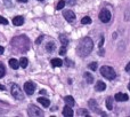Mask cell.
<instances>
[{
	"label": "cell",
	"instance_id": "1",
	"mask_svg": "<svg viewBox=\"0 0 130 117\" xmlns=\"http://www.w3.org/2000/svg\"><path fill=\"white\" fill-rule=\"evenodd\" d=\"M92 48H94V41H92L89 37H85V38H82L80 40V43H79L76 52H78L79 56L85 57L91 53Z\"/></svg>",
	"mask_w": 130,
	"mask_h": 117
},
{
	"label": "cell",
	"instance_id": "2",
	"mask_svg": "<svg viewBox=\"0 0 130 117\" xmlns=\"http://www.w3.org/2000/svg\"><path fill=\"white\" fill-rule=\"evenodd\" d=\"M101 74L103 77H105L106 79H110V80H112V79H114L117 77L114 69L111 67H107V65H104V67L101 68Z\"/></svg>",
	"mask_w": 130,
	"mask_h": 117
},
{
	"label": "cell",
	"instance_id": "3",
	"mask_svg": "<svg viewBox=\"0 0 130 117\" xmlns=\"http://www.w3.org/2000/svg\"><path fill=\"white\" fill-rule=\"evenodd\" d=\"M27 115L31 117H40L43 116V111L39 107L34 106V104H30L29 108H27Z\"/></svg>",
	"mask_w": 130,
	"mask_h": 117
},
{
	"label": "cell",
	"instance_id": "4",
	"mask_svg": "<svg viewBox=\"0 0 130 117\" xmlns=\"http://www.w3.org/2000/svg\"><path fill=\"white\" fill-rule=\"evenodd\" d=\"M11 95L16 100H24V94H23L22 90H21V87L17 84H13L11 85Z\"/></svg>",
	"mask_w": 130,
	"mask_h": 117
},
{
	"label": "cell",
	"instance_id": "5",
	"mask_svg": "<svg viewBox=\"0 0 130 117\" xmlns=\"http://www.w3.org/2000/svg\"><path fill=\"white\" fill-rule=\"evenodd\" d=\"M99 20L103 23H107L111 20V13L108 9H102L99 13Z\"/></svg>",
	"mask_w": 130,
	"mask_h": 117
},
{
	"label": "cell",
	"instance_id": "6",
	"mask_svg": "<svg viewBox=\"0 0 130 117\" xmlns=\"http://www.w3.org/2000/svg\"><path fill=\"white\" fill-rule=\"evenodd\" d=\"M24 91L27 95H32L36 91V84L33 81H26L24 84Z\"/></svg>",
	"mask_w": 130,
	"mask_h": 117
},
{
	"label": "cell",
	"instance_id": "7",
	"mask_svg": "<svg viewBox=\"0 0 130 117\" xmlns=\"http://www.w3.org/2000/svg\"><path fill=\"white\" fill-rule=\"evenodd\" d=\"M63 16H64L65 20L69 21V22H73V21L75 20V14H74L72 10H70V9H65V10H63Z\"/></svg>",
	"mask_w": 130,
	"mask_h": 117
},
{
	"label": "cell",
	"instance_id": "8",
	"mask_svg": "<svg viewBox=\"0 0 130 117\" xmlns=\"http://www.w3.org/2000/svg\"><path fill=\"white\" fill-rule=\"evenodd\" d=\"M114 99L119 102H122V101H128L129 97L127 94H124V93H117L115 97H114Z\"/></svg>",
	"mask_w": 130,
	"mask_h": 117
},
{
	"label": "cell",
	"instance_id": "9",
	"mask_svg": "<svg viewBox=\"0 0 130 117\" xmlns=\"http://www.w3.org/2000/svg\"><path fill=\"white\" fill-rule=\"evenodd\" d=\"M23 23H24V17H23V16H15V17L13 18V24L16 25V27H20Z\"/></svg>",
	"mask_w": 130,
	"mask_h": 117
},
{
	"label": "cell",
	"instance_id": "10",
	"mask_svg": "<svg viewBox=\"0 0 130 117\" xmlns=\"http://www.w3.org/2000/svg\"><path fill=\"white\" fill-rule=\"evenodd\" d=\"M63 115L65 117H72L73 116V110H72V108L70 106H65L64 108H63Z\"/></svg>",
	"mask_w": 130,
	"mask_h": 117
},
{
	"label": "cell",
	"instance_id": "11",
	"mask_svg": "<svg viewBox=\"0 0 130 117\" xmlns=\"http://www.w3.org/2000/svg\"><path fill=\"white\" fill-rule=\"evenodd\" d=\"M59 40H61V43H62V47L66 48L67 45H69V39H67V37L65 36V34H59Z\"/></svg>",
	"mask_w": 130,
	"mask_h": 117
},
{
	"label": "cell",
	"instance_id": "12",
	"mask_svg": "<svg viewBox=\"0 0 130 117\" xmlns=\"http://www.w3.org/2000/svg\"><path fill=\"white\" fill-rule=\"evenodd\" d=\"M37 101H38L39 103L42 104V106L45 107V108H47V107H49V106H50V101L47 99V98H41V97H40L38 100H37Z\"/></svg>",
	"mask_w": 130,
	"mask_h": 117
},
{
	"label": "cell",
	"instance_id": "13",
	"mask_svg": "<svg viewBox=\"0 0 130 117\" xmlns=\"http://www.w3.org/2000/svg\"><path fill=\"white\" fill-rule=\"evenodd\" d=\"M105 88H106L105 83H103V81H101V80L96 83V86H95V90H96V91L102 92V91H105Z\"/></svg>",
	"mask_w": 130,
	"mask_h": 117
},
{
	"label": "cell",
	"instance_id": "14",
	"mask_svg": "<svg viewBox=\"0 0 130 117\" xmlns=\"http://www.w3.org/2000/svg\"><path fill=\"white\" fill-rule=\"evenodd\" d=\"M9 65H10L11 69L16 70L20 67V63H18V61L16 60V58H10V60H9Z\"/></svg>",
	"mask_w": 130,
	"mask_h": 117
},
{
	"label": "cell",
	"instance_id": "15",
	"mask_svg": "<svg viewBox=\"0 0 130 117\" xmlns=\"http://www.w3.org/2000/svg\"><path fill=\"white\" fill-rule=\"evenodd\" d=\"M64 101H65V103H66L67 106H70V107H73L74 104H75V102H74V99L71 97V95H67V97H65L64 98Z\"/></svg>",
	"mask_w": 130,
	"mask_h": 117
},
{
	"label": "cell",
	"instance_id": "16",
	"mask_svg": "<svg viewBox=\"0 0 130 117\" xmlns=\"http://www.w3.org/2000/svg\"><path fill=\"white\" fill-rule=\"evenodd\" d=\"M50 63L53 64V67H55V68H57V67H62L63 65V61L61 60V58H53L52 61H50Z\"/></svg>",
	"mask_w": 130,
	"mask_h": 117
},
{
	"label": "cell",
	"instance_id": "17",
	"mask_svg": "<svg viewBox=\"0 0 130 117\" xmlns=\"http://www.w3.org/2000/svg\"><path fill=\"white\" fill-rule=\"evenodd\" d=\"M83 77H85V79L87 80L88 84H91L92 81H94V77H92L91 74H89V72H86V74L83 75Z\"/></svg>",
	"mask_w": 130,
	"mask_h": 117
},
{
	"label": "cell",
	"instance_id": "18",
	"mask_svg": "<svg viewBox=\"0 0 130 117\" xmlns=\"http://www.w3.org/2000/svg\"><path fill=\"white\" fill-rule=\"evenodd\" d=\"M106 107H107L108 110H112V109H113V98L112 97H108L107 98V101H106Z\"/></svg>",
	"mask_w": 130,
	"mask_h": 117
},
{
	"label": "cell",
	"instance_id": "19",
	"mask_svg": "<svg viewBox=\"0 0 130 117\" xmlns=\"http://www.w3.org/2000/svg\"><path fill=\"white\" fill-rule=\"evenodd\" d=\"M20 67H22V68H26L27 67V63H29V61H27V58L26 57H21V60H20Z\"/></svg>",
	"mask_w": 130,
	"mask_h": 117
},
{
	"label": "cell",
	"instance_id": "20",
	"mask_svg": "<svg viewBox=\"0 0 130 117\" xmlns=\"http://www.w3.org/2000/svg\"><path fill=\"white\" fill-rule=\"evenodd\" d=\"M89 106H90V108L94 109V111H98V113H101V109L97 107V104H95V100H90V101H89Z\"/></svg>",
	"mask_w": 130,
	"mask_h": 117
},
{
	"label": "cell",
	"instance_id": "21",
	"mask_svg": "<svg viewBox=\"0 0 130 117\" xmlns=\"http://www.w3.org/2000/svg\"><path fill=\"white\" fill-rule=\"evenodd\" d=\"M46 50H47L48 52H53V51L55 50V44L53 43V41H49V43L46 45Z\"/></svg>",
	"mask_w": 130,
	"mask_h": 117
},
{
	"label": "cell",
	"instance_id": "22",
	"mask_svg": "<svg viewBox=\"0 0 130 117\" xmlns=\"http://www.w3.org/2000/svg\"><path fill=\"white\" fill-rule=\"evenodd\" d=\"M81 23H82V24H90V23H91V18H90L89 16H85V17L81 20Z\"/></svg>",
	"mask_w": 130,
	"mask_h": 117
},
{
	"label": "cell",
	"instance_id": "23",
	"mask_svg": "<svg viewBox=\"0 0 130 117\" xmlns=\"http://www.w3.org/2000/svg\"><path fill=\"white\" fill-rule=\"evenodd\" d=\"M5 74H6V69H5L4 64L0 62V78H2L5 76Z\"/></svg>",
	"mask_w": 130,
	"mask_h": 117
},
{
	"label": "cell",
	"instance_id": "24",
	"mask_svg": "<svg viewBox=\"0 0 130 117\" xmlns=\"http://www.w3.org/2000/svg\"><path fill=\"white\" fill-rule=\"evenodd\" d=\"M64 6H65V1H64V0H61V1L57 4V9H58V10H59V9H63Z\"/></svg>",
	"mask_w": 130,
	"mask_h": 117
},
{
	"label": "cell",
	"instance_id": "25",
	"mask_svg": "<svg viewBox=\"0 0 130 117\" xmlns=\"http://www.w3.org/2000/svg\"><path fill=\"white\" fill-rule=\"evenodd\" d=\"M89 69L96 71V69H97V62H91V63H90V64H89Z\"/></svg>",
	"mask_w": 130,
	"mask_h": 117
},
{
	"label": "cell",
	"instance_id": "26",
	"mask_svg": "<svg viewBox=\"0 0 130 117\" xmlns=\"http://www.w3.org/2000/svg\"><path fill=\"white\" fill-rule=\"evenodd\" d=\"M65 4L70 5V6H74V5L76 4V0H64Z\"/></svg>",
	"mask_w": 130,
	"mask_h": 117
},
{
	"label": "cell",
	"instance_id": "27",
	"mask_svg": "<svg viewBox=\"0 0 130 117\" xmlns=\"http://www.w3.org/2000/svg\"><path fill=\"white\" fill-rule=\"evenodd\" d=\"M79 115H81V116H88V115H89V113H88L87 110H85V109H80V111H79Z\"/></svg>",
	"mask_w": 130,
	"mask_h": 117
},
{
	"label": "cell",
	"instance_id": "28",
	"mask_svg": "<svg viewBox=\"0 0 130 117\" xmlns=\"http://www.w3.org/2000/svg\"><path fill=\"white\" fill-rule=\"evenodd\" d=\"M64 62L66 63V65H67V67H73V62H72L71 60H69V58H65V60H64Z\"/></svg>",
	"mask_w": 130,
	"mask_h": 117
},
{
	"label": "cell",
	"instance_id": "29",
	"mask_svg": "<svg viewBox=\"0 0 130 117\" xmlns=\"http://www.w3.org/2000/svg\"><path fill=\"white\" fill-rule=\"evenodd\" d=\"M0 24H8V21L6 20V18L5 17H2V16H0Z\"/></svg>",
	"mask_w": 130,
	"mask_h": 117
},
{
	"label": "cell",
	"instance_id": "30",
	"mask_svg": "<svg viewBox=\"0 0 130 117\" xmlns=\"http://www.w3.org/2000/svg\"><path fill=\"white\" fill-rule=\"evenodd\" d=\"M42 40H43V36H40V37H39V38L36 40V44H40Z\"/></svg>",
	"mask_w": 130,
	"mask_h": 117
},
{
	"label": "cell",
	"instance_id": "31",
	"mask_svg": "<svg viewBox=\"0 0 130 117\" xmlns=\"http://www.w3.org/2000/svg\"><path fill=\"white\" fill-rule=\"evenodd\" d=\"M65 53H66V48H63V47H62L61 51H59V54H61V55H64Z\"/></svg>",
	"mask_w": 130,
	"mask_h": 117
},
{
	"label": "cell",
	"instance_id": "32",
	"mask_svg": "<svg viewBox=\"0 0 130 117\" xmlns=\"http://www.w3.org/2000/svg\"><path fill=\"white\" fill-rule=\"evenodd\" d=\"M126 71H127V72H129V74H130V62L128 63V64H127V67H126Z\"/></svg>",
	"mask_w": 130,
	"mask_h": 117
},
{
	"label": "cell",
	"instance_id": "33",
	"mask_svg": "<svg viewBox=\"0 0 130 117\" xmlns=\"http://www.w3.org/2000/svg\"><path fill=\"white\" fill-rule=\"evenodd\" d=\"M103 41H104V38H103V37H102V39H101V43H99V47H103Z\"/></svg>",
	"mask_w": 130,
	"mask_h": 117
},
{
	"label": "cell",
	"instance_id": "34",
	"mask_svg": "<svg viewBox=\"0 0 130 117\" xmlns=\"http://www.w3.org/2000/svg\"><path fill=\"white\" fill-rule=\"evenodd\" d=\"M4 51H5V48L2 47V46H0V55H1L2 53H4Z\"/></svg>",
	"mask_w": 130,
	"mask_h": 117
},
{
	"label": "cell",
	"instance_id": "35",
	"mask_svg": "<svg viewBox=\"0 0 130 117\" xmlns=\"http://www.w3.org/2000/svg\"><path fill=\"white\" fill-rule=\"evenodd\" d=\"M40 94H45V95H46V94H47V92H46L45 90H41V91H40Z\"/></svg>",
	"mask_w": 130,
	"mask_h": 117
},
{
	"label": "cell",
	"instance_id": "36",
	"mask_svg": "<svg viewBox=\"0 0 130 117\" xmlns=\"http://www.w3.org/2000/svg\"><path fill=\"white\" fill-rule=\"evenodd\" d=\"M0 90H1V91H4V90H5V86H4V85H1V84H0Z\"/></svg>",
	"mask_w": 130,
	"mask_h": 117
},
{
	"label": "cell",
	"instance_id": "37",
	"mask_svg": "<svg viewBox=\"0 0 130 117\" xmlns=\"http://www.w3.org/2000/svg\"><path fill=\"white\" fill-rule=\"evenodd\" d=\"M20 2H27V0H18Z\"/></svg>",
	"mask_w": 130,
	"mask_h": 117
},
{
	"label": "cell",
	"instance_id": "38",
	"mask_svg": "<svg viewBox=\"0 0 130 117\" xmlns=\"http://www.w3.org/2000/svg\"><path fill=\"white\" fill-rule=\"evenodd\" d=\"M128 88H129V91H130V83H129V85H128Z\"/></svg>",
	"mask_w": 130,
	"mask_h": 117
},
{
	"label": "cell",
	"instance_id": "39",
	"mask_svg": "<svg viewBox=\"0 0 130 117\" xmlns=\"http://www.w3.org/2000/svg\"><path fill=\"white\" fill-rule=\"evenodd\" d=\"M39 1H43V0H39Z\"/></svg>",
	"mask_w": 130,
	"mask_h": 117
}]
</instances>
